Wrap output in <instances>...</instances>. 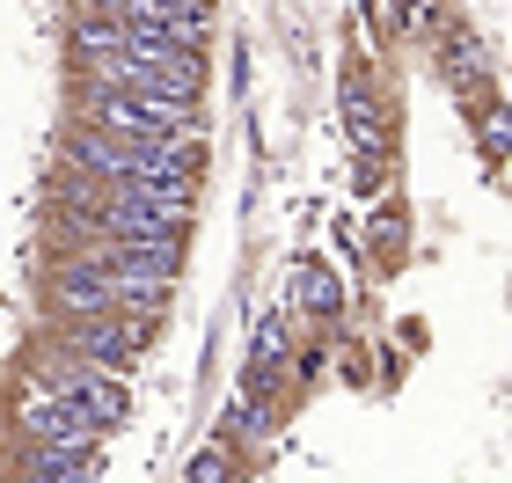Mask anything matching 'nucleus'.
Instances as JSON below:
<instances>
[{
  "label": "nucleus",
  "instance_id": "nucleus-1",
  "mask_svg": "<svg viewBox=\"0 0 512 483\" xmlns=\"http://www.w3.org/2000/svg\"><path fill=\"white\" fill-rule=\"evenodd\" d=\"M37 396H44V403H59L66 418H74L81 432H96V440H103V432H110V425H118L125 410H132L125 381H110L103 366H81V359L44 366V374H37Z\"/></svg>",
  "mask_w": 512,
  "mask_h": 483
},
{
  "label": "nucleus",
  "instance_id": "nucleus-2",
  "mask_svg": "<svg viewBox=\"0 0 512 483\" xmlns=\"http://www.w3.org/2000/svg\"><path fill=\"white\" fill-rule=\"evenodd\" d=\"M88 118H96V132H118V140H198V103L96 88V96H88Z\"/></svg>",
  "mask_w": 512,
  "mask_h": 483
},
{
  "label": "nucleus",
  "instance_id": "nucleus-3",
  "mask_svg": "<svg viewBox=\"0 0 512 483\" xmlns=\"http://www.w3.org/2000/svg\"><path fill=\"white\" fill-rule=\"evenodd\" d=\"M154 344V315H88V322H74V352H81V366H103V374H125V366L139 359Z\"/></svg>",
  "mask_w": 512,
  "mask_h": 483
},
{
  "label": "nucleus",
  "instance_id": "nucleus-4",
  "mask_svg": "<svg viewBox=\"0 0 512 483\" xmlns=\"http://www.w3.org/2000/svg\"><path fill=\"white\" fill-rule=\"evenodd\" d=\"M293 344H300V322L293 308H278L256 322V344H249V403H264L278 381H286V359H293Z\"/></svg>",
  "mask_w": 512,
  "mask_h": 483
},
{
  "label": "nucleus",
  "instance_id": "nucleus-5",
  "mask_svg": "<svg viewBox=\"0 0 512 483\" xmlns=\"http://www.w3.org/2000/svg\"><path fill=\"white\" fill-rule=\"evenodd\" d=\"M344 132H352V147L366 161L388 147V110H381V96H374V81H366V74L344 81Z\"/></svg>",
  "mask_w": 512,
  "mask_h": 483
},
{
  "label": "nucleus",
  "instance_id": "nucleus-6",
  "mask_svg": "<svg viewBox=\"0 0 512 483\" xmlns=\"http://www.w3.org/2000/svg\"><path fill=\"white\" fill-rule=\"evenodd\" d=\"M74 44L88 59H118L125 52V8H74Z\"/></svg>",
  "mask_w": 512,
  "mask_h": 483
},
{
  "label": "nucleus",
  "instance_id": "nucleus-7",
  "mask_svg": "<svg viewBox=\"0 0 512 483\" xmlns=\"http://www.w3.org/2000/svg\"><path fill=\"white\" fill-rule=\"evenodd\" d=\"M293 301L308 308V315H337V308H344V286H337L322 264H300V271H293ZM300 308H293V315H300Z\"/></svg>",
  "mask_w": 512,
  "mask_h": 483
},
{
  "label": "nucleus",
  "instance_id": "nucleus-8",
  "mask_svg": "<svg viewBox=\"0 0 512 483\" xmlns=\"http://www.w3.org/2000/svg\"><path fill=\"white\" fill-rule=\"evenodd\" d=\"M235 469H227V440H213V447H198V462H191V476L183 483H227Z\"/></svg>",
  "mask_w": 512,
  "mask_h": 483
}]
</instances>
